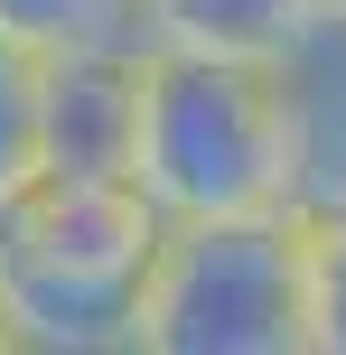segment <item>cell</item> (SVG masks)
I'll list each match as a JSON object with an SVG mask.
<instances>
[{"mask_svg": "<svg viewBox=\"0 0 346 355\" xmlns=\"http://www.w3.org/2000/svg\"><path fill=\"white\" fill-rule=\"evenodd\" d=\"M37 178V56L0 37V206Z\"/></svg>", "mask_w": 346, "mask_h": 355, "instance_id": "cell-9", "label": "cell"}, {"mask_svg": "<svg viewBox=\"0 0 346 355\" xmlns=\"http://www.w3.org/2000/svg\"><path fill=\"white\" fill-rule=\"evenodd\" d=\"M141 37L37 56V178H131L141 141Z\"/></svg>", "mask_w": 346, "mask_h": 355, "instance_id": "cell-4", "label": "cell"}, {"mask_svg": "<svg viewBox=\"0 0 346 355\" xmlns=\"http://www.w3.org/2000/svg\"><path fill=\"white\" fill-rule=\"evenodd\" d=\"M0 37L28 47V56L103 47V37H141V0H0Z\"/></svg>", "mask_w": 346, "mask_h": 355, "instance_id": "cell-7", "label": "cell"}, {"mask_svg": "<svg viewBox=\"0 0 346 355\" xmlns=\"http://www.w3.org/2000/svg\"><path fill=\"white\" fill-rule=\"evenodd\" d=\"M300 355H346V215L300 225Z\"/></svg>", "mask_w": 346, "mask_h": 355, "instance_id": "cell-8", "label": "cell"}, {"mask_svg": "<svg viewBox=\"0 0 346 355\" xmlns=\"http://www.w3.org/2000/svg\"><path fill=\"white\" fill-rule=\"evenodd\" d=\"M309 28H318V0H141V47H197V56L281 66Z\"/></svg>", "mask_w": 346, "mask_h": 355, "instance_id": "cell-6", "label": "cell"}, {"mask_svg": "<svg viewBox=\"0 0 346 355\" xmlns=\"http://www.w3.org/2000/svg\"><path fill=\"white\" fill-rule=\"evenodd\" d=\"M159 215L131 178H28L0 206L10 355H131Z\"/></svg>", "mask_w": 346, "mask_h": 355, "instance_id": "cell-1", "label": "cell"}, {"mask_svg": "<svg viewBox=\"0 0 346 355\" xmlns=\"http://www.w3.org/2000/svg\"><path fill=\"white\" fill-rule=\"evenodd\" d=\"M131 355H300V215H168L141 271Z\"/></svg>", "mask_w": 346, "mask_h": 355, "instance_id": "cell-3", "label": "cell"}, {"mask_svg": "<svg viewBox=\"0 0 346 355\" xmlns=\"http://www.w3.org/2000/svg\"><path fill=\"white\" fill-rule=\"evenodd\" d=\"M281 85V206L300 225L346 215V28L318 19L272 66Z\"/></svg>", "mask_w": 346, "mask_h": 355, "instance_id": "cell-5", "label": "cell"}, {"mask_svg": "<svg viewBox=\"0 0 346 355\" xmlns=\"http://www.w3.org/2000/svg\"><path fill=\"white\" fill-rule=\"evenodd\" d=\"M318 19H328V28H346V0H318Z\"/></svg>", "mask_w": 346, "mask_h": 355, "instance_id": "cell-10", "label": "cell"}, {"mask_svg": "<svg viewBox=\"0 0 346 355\" xmlns=\"http://www.w3.org/2000/svg\"><path fill=\"white\" fill-rule=\"evenodd\" d=\"M131 187L150 215H243L281 206V85L253 56L150 47L141 56V141Z\"/></svg>", "mask_w": 346, "mask_h": 355, "instance_id": "cell-2", "label": "cell"}, {"mask_svg": "<svg viewBox=\"0 0 346 355\" xmlns=\"http://www.w3.org/2000/svg\"><path fill=\"white\" fill-rule=\"evenodd\" d=\"M0 355H10V327H0Z\"/></svg>", "mask_w": 346, "mask_h": 355, "instance_id": "cell-11", "label": "cell"}]
</instances>
